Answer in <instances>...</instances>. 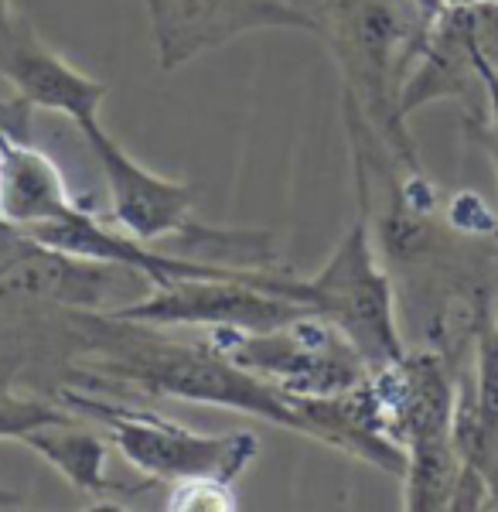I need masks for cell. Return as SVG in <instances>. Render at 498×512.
<instances>
[{"label": "cell", "mask_w": 498, "mask_h": 512, "mask_svg": "<svg viewBox=\"0 0 498 512\" xmlns=\"http://www.w3.org/2000/svg\"><path fill=\"white\" fill-rule=\"evenodd\" d=\"M164 512H239V499L226 478L195 475L168 482Z\"/></svg>", "instance_id": "cell-16"}, {"label": "cell", "mask_w": 498, "mask_h": 512, "mask_svg": "<svg viewBox=\"0 0 498 512\" xmlns=\"http://www.w3.org/2000/svg\"><path fill=\"white\" fill-rule=\"evenodd\" d=\"M280 270L256 267L236 277H178L147 287L144 297L106 321L144 328H239L267 332L304 315V304L273 294Z\"/></svg>", "instance_id": "cell-5"}, {"label": "cell", "mask_w": 498, "mask_h": 512, "mask_svg": "<svg viewBox=\"0 0 498 512\" xmlns=\"http://www.w3.org/2000/svg\"><path fill=\"white\" fill-rule=\"evenodd\" d=\"M69 417L76 414L62 400H45V396H28L0 386V441H24L38 427Z\"/></svg>", "instance_id": "cell-14"}, {"label": "cell", "mask_w": 498, "mask_h": 512, "mask_svg": "<svg viewBox=\"0 0 498 512\" xmlns=\"http://www.w3.org/2000/svg\"><path fill=\"white\" fill-rule=\"evenodd\" d=\"M161 72H178L198 55L249 31H311L321 35L318 0H144Z\"/></svg>", "instance_id": "cell-7"}, {"label": "cell", "mask_w": 498, "mask_h": 512, "mask_svg": "<svg viewBox=\"0 0 498 512\" xmlns=\"http://www.w3.org/2000/svg\"><path fill=\"white\" fill-rule=\"evenodd\" d=\"M0 82L28 110L55 113L76 123L79 130L99 120L106 96H110L106 82L93 79L65 55H58L24 18L0 52Z\"/></svg>", "instance_id": "cell-9"}, {"label": "cell", "mask_w": 498, "mask_h": 512, "mask_svg": "<svg viewBox=\"0 0 498 512\" xmlns=\"http://www.w3.org/2000/svg\"><path fill=\"white\" fill-rule=\"evenodd\" d=\"M464 468V458L454 448V437H423L406 444L403 482V509L406 512H441L451 506L454 485Z\"/></svg>", "instance_id": "cell-12"}, {"label": "cell", "mask_w": 498, "mask_h": 512, "mask_svg": "<svg viewBox=\"0 0 498 512\" xmlns=\"http://www.w3.org/2000/svg\"><path fill=\"white\" fill-rule=\"evenodd\" d=\"M130 328L134 332L120 342L99 345V352L93 355V373L82 376L99 379V383L137 386L140 393L171 396V400L198 403V407L249 414L284 427V431L311 437L304 414L287 393H280L267 379L253 376L236 359L212 349L209 342H168V338L147 335L144 325Z\"/></svg>", "instance_id": "cell-1"}, {"label": "cell", "mask_w": 498, "mask_h": 512, "mask_svg": "<svg viewBox=\"0 0 498 512\" xmlns=\"http://www.w3.org/2000/svg\"><path fill=\"white\" fill-rule=\"evenodd\" d=\"M277 294L331 321L362 355L369 373L396 362L410 349L400 328V301H396L393 274L386 270L369 216L362 209L328 260L311 277H294L284 270Z\"/></svg>", "instance_id": "cell-2"}, {"label": "cell", "mask_w": 498, "mask_h": 512, "mask_svg": "<svg viewBox=\"0 0 498 512\" xmlns=\"http://www.w3.org/2000/svg\"><path fill=\"white\" fill-rule=\"evenodd\" d=\"M471 366L464 376L475 400L481 420L498 434V311H492V318L481 325V332L475 338V352H471Z\"/></svg>", "instance_id": "cell-13"}, {"label": "cell", "mask_w": 498, "mask_h": 512, "mask_svg": "<svg viewBox=\"0 0 498 512\" xmlns=\"http://www.w3.org/2000/svg\"><path fill=\"white\" fill-rule=\"evenodd\" d=\"M58 400L72 414L103 427V434L110 437V448L147 482H178V478L195 475L236 482L260 454V437L249 431L205 434L154 414V410L123 407L99 390H86L76 383L65 386Z\"/></svg>", "instance_id": "cell-3"}, {"label": "cell", "mask_w": 498, "mask_h": 512, "mask_svg": "<svg viewBox=\"0 0 498 512\" xmlns=\"http://www.w3.org/2000/svg\"><path fill=\"white\" fill-rule=\"evenodd\" d=\"M18 24H21V14L14 11V0H0V52H4L7 41L14 38Z\"/></svg>", "instance_id": "cell-19"}, {"label": "cell", "mask_w": 498, "mask_h": 512, "mask_svg": "<svg viewBox=\"0 0 498 512\" xmlns=\"http://www.w3.org/2000/svg\"><path fill=\"white\" fill-rule=\"evenodd\" d=\"M151 284L140 270L52 250L0 222V294L110 318L144 297Z\"/></svg>", "instance_id": "cell-6"}, {"label": "cell", "mask_w": 498, "mask_h": 512, "mask_svg": "<svg viewBox=\"0 0 498 512\" xmlns=\"http://www.w3.org/2000/svg\"><path fill=\"white\" fill-rule=\"evenodd\" d=\"M28 106L21 99H0V134H11V137H24L28 140Z\"/></svg>", "instance_id": "cell-18"}, {"label": "cell", "mask_w": 498, "mask_h": 512, "mask_svg": "<svg viewBox=\"0 0 498 512\" xmlns=\"http://www.w3.org/2000/svg\"><path fill=\"white\" fill-rule=\"evenodd\" d=\"M79 198L69 192L62 168L24 137L0 134V222L31 229L69 216Z\"/></svg>", "instance_id": "cell-10"}, {"label": "cell", "mask_w": 498, "mask_h": 512, "mask_svg": "<svg viewBox=\"0 0 498 512\" xmlns=\"http://www.w3.org/2000/svg\"><path fill=\"white\" fill-rule=\"evenodd\" d=\"M0 99H11V93H7V86L0 82Z\"/></svg>", "instance_id": "cell-23"}, {"label": "cell", "mask_w": 498, "mask_h": 512, "mask_svg": "<svg viewBox=\"0 0 498 512\" xmlns=\"http://www.w3.org/2000/svg\"><path fill=\"white\" fill-rule=\"evenodd\" d=\"M478 127H481L478 137L495 164V178H498V86L492 89V96H488V110H485V117L478 120Z\"/></svg>", "instance_id": "cell-17"}, {"label": "cell", "mask_w": 498, "mask_h": 512, "mask_svg": "<svg viewBox=\"0 0 498 512\" xmlns=\"http://www.w3.org/2000/svg\"><path fill=\"white\" fill-rule=\"evenodd\" d=\"M14 506H24V502H18V495L0 489V509H14Z\"/></svg>", "instance_id": "cell-21"}, {"label": "cell", "mask_w": 498, "mask_h": 512, "mask_svg": "<svg viewBox=\"0 0 498 512\" xmlns=\"http://www.w3.org/2000/svg\"><path fill=\"white\" fill-rule=\"evenodd\" d=\"M413 4H417L420 11L427 14V18H434V14H437V4H434V0H413Z\"/></svg>", "instance_id": "cell-22"}, {"label": "cell", "mask_w": 498, "mask_h": 512, "mask_svg": "<svg viewBox=\"0 0 498 512\" xmlns=\"http://www.w3.org/2000/svg\"><path fill=\"white\" fill-rule=\"evenodd\" d=\"M444 226L464 243H495L498 246V212L478 192H451L441 202Z\"/></svg>", "instance_id": "cell-15"}, {"label": "cell", "mask_w": 498, "mask_h": 512, "mask_svg": "<svg viewBox=\"0 0 498 512\" xmlns=\"http://www.w3.org/2000/svg\"><path fill=\"white\" fill-rule=\"evenodd\" d=\"M205 342L287 396H331L369 376L352 342L314 311L267 332L209 328Z\"/></svg>", "instance_id": "cell-4"}, {"label": "cell", "mask_w": 498, "mask_h": 512, "mask_svg": "<svg viewBox=\"0 0 498 512\" xmlns=\"http://www.w3.org/2000/svg\"><path fill=\"white\" fill-rule=\"evenodd\" d=\"M21 444L35 451L48 468H55L86 499H110V495L127 492L113 482L110 468H106L110 465V437L86 427L79 414L38 427Z\"/></svg>", "instance_id": "cell-11"}, {"label": "cell", "mask_w": 498, "mask_h": 512, "mask_svg": "<svg viewBox=\"0 0 498 512\" xmlns=\"http://www.w3.org/2000/svg\"><path fill=\"white\" fill-rule=\"evenodd\" d=\"M437 4V14L441 11H471V7H481L488 4V0H434Z\"/></svg>", "instance_id": "cell-20"}, {"label": "cell", "mask_w": 498, "mask_h": 512, "mask_svg": "<svg viewBox=\"0 0 498 512\" xmlns=\"http://www.w3.org/2000/svg\"><path fill=\"white\" fill-rule=\"evenodd\" d=\"M86 137L89 151L99 161L110 198V219L123 233H130L140 243H174L195 222V198L198 188L188 181L157 175L144 168L116 137L106 134L103 120L86 123L79 130Z\"/></svg>", "instance_id": "cell-8"}]
</instances>
